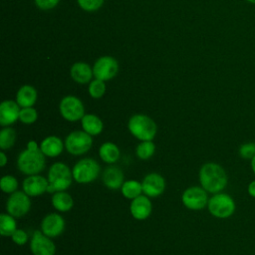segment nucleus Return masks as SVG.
<instances>
[{"instance_id":"nucleus-1","label":"nucleus","mask_w":255,"mask_h":255,"mask_svg":"<svg viewBox=\"0 0 255 255\" xmlns=\"http://www.w3.org/2000/svg\"><path fill=\"white\" fill-rule=\"evenodd\" d=\"M198 178L200 186L212 194L221 192L228 182L225 169L216 162L204 163L199 169Z\"/></svg>"},{"instance_id":"nucleus-2","label":"nucleus","mask_w":255,"mask_h":255,"mask_svg":"<svg viewBox=\"0 0 255 255\" xmlns=\"http://www.w3.org/2000/svg\"><path fill=\"white\" fill-rule=\"evenodd\" d=\"M47 178L49 181L47 192L52 194L67 190L74 180L72 169L62 161H57L49 167Z\"/></svg>"},{"instance_id":"nucleus-3","label":"nucleus","mask_w":255,"mask_h":255,"mask_svg":"<svg viewBox=\"0 0 255 255\" xmlns=\"http://www.w3.org/2000/svg\"><path fill=\"white\" fill-rule=\"evenodd\" d=\"M128 129L139 141L152 140L157 131L155 122L146 115L135 114L128 122Z\"/></svg>"},{"instance_id":"nucleus-4","label":"nucleus","mask_w":255,"mask_h":255,"mask_svg":"<svg viewBox=\"0 0 255 255\" xmlns=\"http://www.w3.org/2000/svg\"><path fill=\"white\" fill-rule=\"evenodd\" d=\"M17 168L25 175L40 174L46 167V156L38 150L25 149L17 157Z\"/></svg>"},{"instance_id":"nucleus-5","label":"nucleus","mask_w":255,"mask_h":255,"mask_svg":"<svg viewBox=\"0 0 255 255\" xmlns=\"http://www.w3.org/2000/svg\"><path fill=\"white\" fill-rule=\"evenodd\" d=\"M101 166L99 162L91 157H84L77 161L72 168L73 178L80 184H87L95 181L99 176Z\"/></svg>"},{"instance_id":"nucleus-6","label":"nucleus","mask_w":255,"mask_h":255,"mask_svg":"<svg viewBox=\"0 0 255 255\" xmlns=\"http://www.w3.org/2000/svg\"><path fill=\"white\" fill-rule=\"evenodd\" d=\"M207 208L212 216L225 219L233 215L236 209V204L234 199L229 194L218 192L209 198Z\"/></svg>"},{"instance_id":"nucleus-7","label":"nucleus","mask_w":255,"mask_h":255,"mask_svg":"<svg viewBox=\"0 0 255 255\" xmlns=\"http://www.w3.org/2000/svg\"><path fill=\"white\" fill-rule=\"evenodd\" d=\"M65 148L72 155H83L93 145V137L86 131L73 130L65 138Z\"/></svg>"},{"instance_id":"nucleus-8","label":"nucleus","mask_w":255,"mask_h":255,"mask_svg":"<svg viewBox=\"0 0 255 255\" xmlns=\"http://www.w3.org/2000/svg\"><path fill=\"white\" fill-rule=\"evenodd\" d=\"M208 192L202 186H190L181 194L182 204L189 210H201L207 206Z\"/></svg>"},{"instance_id":"nucleus-9","label":"nucleus","mask_w":255,"mask_h":255,"mask_svg":"<svg viewBox=\"0 0 255 255\" xmlns=\"http://www.w3.org/2000/svg\"><path fill=\"white\" fill-rule=\"evenodd\" d=\"M31 197L23 190L11 193L6 201V211L15 218L26 215L31 209Z\"/></svg>"},{"instance_id":"nucleus-10","label":"nucleus","mask_w":255,"mask_h":255,"mask_svg":"<svg viewBox=\"0 0 255 255\" xmlns=\"http://www.w3.org/2000/svg\"><path fill=\"white\" fill-rule=\"evenodd\" d=\"M60 114L68 122L81 121L86 115L82 101L75 96L64 97L59 105Z\"/></svg>"},{"instance_id":"nucleus-11","label":"nucleus","mask_w":255,"mask_h":255,"mask_svg":"<svg viewBox=\"0 0 255 255\" xmlns=\"http://www.w3.org/2000/svg\"><path fill=\"white\" fill-rule=\"evenodd\" d=\"M30 250L33 255H55L56 245L52 238L45 235L41 230H35L30 239Z\"/></svg>"},{"instance_id":"nucleus-12","label":"nucleus","mask_w":255,"mask_h":255,"mask_svg":"<svg viewBox=\"0 0 255 255\" xmlns=\"http://www.w3.org/2000/svg\"><path fill=\"white\" fill-rule=\"evenodd\" d=\"M119 71V64L116 59L110 56L99 58L93 68V73L96 79L102 81H109L113 79Z\"/></svg>"},{"instance_id":"nucleus-13","label":"nucleus","mask_w":255,"mask_h":255,"mask_svg":"<svg viewBox=\"0 0 255 255\" xmlns=\"http://www.w3.org/2000/svg\"><path fill=\"white\" fill-rule=\"evenodd\" d=\"M66 222L59 213L52 212L47 214L41 221V231L50 238L59 237L65 230Z\"/></svg>"},{"instance_id":"nucleus-14","label":"nucleus","mask_w":255,"mask_h":255,"mask_svg":"<svg viewBox=\"0 0 255 255\" xmlns=\"http://www.w3.org/2000/svg\"><path fill=\"white\" fill-rule=\"evenodd\" d=\"M165 179L162 175L156 172L146 174L141 180L142 192L149 198H155L161 195L165 189Z\"/></svg>"},{"instance_id":"nucleus-15","label":"nucleus","mask_w":255,"mask_h":255,"mask_svg":"<svg viewBox=\"0 0 255 255\" xmlns=\"http://www.w3.org/2000/svg\"><path fill=\"white\" fill-rule=\"evenodd\" d=\"M48 185V178L41 174H33L27 175V177L23 180L22 189L30 197H37L47 192Z\"/></svg>"},{"instance_id":"nucleus-16","label":"nucleus","mask_w":255,"mask_h":255,"mask_svg":"<svg viewBox=\"0 0 255 255\" xmlns=\"http://www.w3.org/2000/svg\"><path fill=\"white\" fill-rule=\"evenodd\" d=\"M129 211L131 216L136 220H145L152 211V204L148 196L141 194L132 199L129 204Z\"/></svg>"},{"instance_id":"nucleus-17","label":"nucleus","mask_w":255,"mask_h":255,"mask_svg":"<svg viewBox=\"0 0 255 255\" xmlns=\"http://www.w3.org/2000/svg\"><path fill=\"white\" fill-rule=\"evenodd\" d=\"M21 107L12 100L3 101L0 105V125L10 127L19 120Z\"/></svg>"},{"instance_id":"nucleus-18","label":"nucleus","mask_w":255,"mask_h":255,"mask_svg":"<svg viewBox=\"0 0 255 255\" xmlns=\"http://www.w3.org/2000/svg\"><path fill=\"white\" fill-rule=\"evenodd\" d=\"M104 185L111 190L121 189L125 182V175L123 170L115 165H111L105 169L102 175Z\"/></svg>"},{"instance_id":"nucleus-19","label":"nucleus","mask_w":255,"mask_h":255,"mask_svg":"<svg viewBox=\"0 0 255 255\" xmlns=\"http://www.w3.org/2000/svg\"><path fill=\"white\" fill-rule=\"evenodd\" d=\"M65 148V142L57 135H48L40 143V150L46 157H57Z\"/></svg>"},{"instance_id":"nucleus-20","label":"nucleus","mask_w":255,"mask_h":255,"mask_svg":"<svg viewBox=\"0 0 255 255\" xmlns=\"http://www.w3.org/2000/svg\"><path fill=\"white\" fill-rule=\"evenodd\" d=\"M82 128L90 135H99L104 130L103 121L94 114H86L81 120Z\"/></svg>"},{"instance_id":"nucleus-21","label":"nucleus","mask_w":255,"mask_h":255,"mask_svg":"<svg viewBox=\"0 0 255 255\" xmlns=\"http://www.w3.org/2000/svg\"><path fill=\"white\" fill-rule=\"evenodd\" d=\"M51 203L53 207L60 212H68L74 206V199L70 193L66 190L56 191L53 193L51 198Z\"/></svg>"},{"instance_id":"nucleus-22","label":"nucleus","mask_w":255,"mask_h":255,"mask_svg":"<svg viewBox=\"0 0 255 255\" xmlns=\"http://www.w3.org/2000/svg\"><path fill=\"white\" fill-rule=\"evenodd\" d=\"M70 74L72 79L79 84L89 83L92 79V76L94 75L90 66L84 62L75 63L71 68Z\"/></svg>"},{"instance_id":"nucleus-23","label":"nucleus","mask_w":255,"mask_h":255,"mask_svg":"<svg viewBox=\"0 0 255 255\" xmlns=\"http://www.w3.org/2000/svg\"><path fill=\"white\" fill-rule=\"evenodd\" d=\"M37 100V91L30 85L22 86L16 94V102L21 108L33 107Z\"/></svg>"},{"instance_id":"nucleus-24","label":"nucleus","mask_w":255,"mask_h":255,"mask_svg":"<svg viewBox=\"0 0 255 255\" xmlns=\"http://www.w3.org/2000/svg\"><path fill=\"white\" fill-rule=\"evenodd\" d=\"M99 155L104 162L112 164L120 159L121 150L116 143L112 141H107L101 144L99 148Z\"/></svg>"},{"instance_id":"nucleus-25","label":"nucleus","mask_w":255,"mask_h":255,"mask_svg":"<svg viewBox=\"0 0 255 255\" xmlns=\"http://www.w3.org/2000/svg\"><path fill=\"white\" fill-rule=\"evenodd\" d=\"M121 192L125 198L132 200L137 196L143 194L141 182L134 179L126 180L121 187Z\"/></svg>"},{"instance_id":"nucleus-26","label":"nucleus","mask_w":255,"mask_h":255,"mask_svg":"<svg viewBox=\"0 0 255 255\" xmlns=\"http://www.w3.org/2000/svg\"><path fill=\"white\" fill-rule=\"evenodd\" d=\"M17 133L11 127H4L0 131V148L1 150H8L12 148L16 142Z\"/></svg>"},{"instance_id":"nucleus-27","label":"nucleus","mask_w":255,"mask_h":255,"mask_svg":"<svg viewBox=\"0 0 255 255\" xmlns=\"http://www.w3.org/2000/svg\"><path fill=\"white\" fill-rule=\"evenodd\" d=\"M17 229V222L14 216L9 213H1L0 215V234L4 237H8L14 233Z\"/></svg>"},{"instance_id":"nucleus-28","label":"nucleus","mask_w":255,"mask_h":255,"mask_svg":"<svg viewBox=\"0 0 255 255\" xmlns=\"http://www.w3.org/2000/svg\"><path fill=\"white\" fill-rule=\"evenodd\" d=\"M155 152V144L152 140L140 141L135 147V154L139 159H149Z\"/></svg>"},{"instance_id":"nucleus-29","label":"nucleus","mask_w":255,"mask_h":255,"mask_svg":"<svg viewBox=\"0 0 255 255\" xmlns=\"http://www.w3.org/2000/svg\"><path fill=\"white\" fill-rule=\"evenodd\" d=\"M0 188L3 192L11 194L18 190V180L15 176L7 174L0 179Z\"/></svg>"},{"instance_id":"nucleus-30","label":"nucleus","mask_w":255,"mask_h":255,"mask_svg":"<svg viewBox=\"0 0 255 255\" xmlns=\"http://www.w3.org/2000/svg\"><path fill=\"white\" fill-rule=\"evenodd\" d=\"M38 119V113L33 107L21 108L19 114V121L24 125H32Z\"/></svg>"},{"instance_id":"nucleus-31","label":"nucleus","mask_w":255,"mask_h":255,"mask_svg":"<svg viewBox=\"0 0 255 255\" xmlns=\"http://www.w3.org/2000/svg\"><path fill=\"white\" fill-rule=\"evenodd\" d=\"M89 94L94 99L102 98L106 93V84L105 81L96 79L92 81L89 85Z\"/></svg>"},{"instance_id":"nucleus-32","label":"nucleus","mask_w":255,"mask_h":255,"mask_svg":"<svg viewBox=\"0 0 255 255\" xmlns=\"http://www.w3.org/2000/svg\"><path fill=\"white\" fill-rule=\"evenodd\" d=\"M239 154L245 159H252L255 155V142H246L240 145Z\"/></svg>"},{"instance_id":"nucleus-33","label":"nucleus","mask_w":255,"mask_h":255,"mask_svg":"<svg viewBox=\"0 0 255 255\" xmlns=\"http://www.w3.org/2000/svg\"><path fill=\"white\" fill-rule=\"evenodd\" d=\"M104 0H78L80 7L86 11H96L103 5Z\"/></svg>"},{"instance_id":"nucleus-34","label":"nucleus","mask_w":255,"mask_h":255,"mask_svg":"<svg viewBox=\"0 0 255 255\" xmlns=\"http://www.w3.org/2000/svg\"><path fill=\"white\" fill-rule=\"evenodd\" d=\"M11 239L12 241L16 244V245H19V246H23L25 245L27 242H28V234L25 230L23 229H16L14 231V233L11 235Z\"/></svg>"},{"instance_id":"nucleus-35","label":"nucleus","mask_w":255,"mask_h":255,"mask_svg":"<svg viewBox=\"0 0 255 255\" xmlns=\"http://www.w3.org/2000/svg\"><path fill=\"white\" fill-rule=\"evenodd\" d=\"M60 0H35L36 5L43 10H49L54 8Z\"/></svg>"},{"instance_id":"nucleus-36","label":"nucleus","mask_w":255,"mask_h":255,"mask_svg":"<svg viewBox=\"0 0 255 255\" xmlns=\"http://www.w3.org/2000/svg\"><path fill=\"white\" fill-rule=\"evenodd\" d=\"M26 148H27V149H30V150H38V149H40V145L38 144L37 141L31 139V140H29V141L27 142Z\"/></svg>"},{"instance_id":"nucleus-37","label":"nucleus","mask_w":255,"mask_h":255,"mask_svg":"<svg viewBox=\"0 0 255 255\" xmlns=\"http://www.w3.org/2000/svg\"><path fill=\"white\" fill-rule=\"evenodd\" d=\"M247 191H248V194L255 198V180L251 181L249 184H248V187H247Z\"/></svg>"},{"instance_id":"nucleus-38","label":"nucleus","mask_w":255,"mask_h":255,"mask_svg":"<svg viewBox=\"0 0 255 255\" xmlns=\"http://www.w3.org/2000/svg\"><path fill=\"white\" fill-rule=\"evenodd\" d=\"M7 162H8V157H7L6 153H5V151L1 150L0 151V166L4 167L7 164Z\"/></svg>"},{"instance_id":"nucleus-39","label":"nucleus","mask_w":255,"mask_h":255,"mask_svg":"<svg viewBox=\"0 0 255 255\" xmlns=\"http://www.w3.org/2000/svg\"><path fill=\"white\" fill-rule=\"evenodd\" d=\"M251 169H252V171L255 173V155H254L253 158L251 159Z\"/></svg>"},{"instance_id":"nucleus-40","label":"nucleus","mask_w":255,"mask_h":255,"mask_svg":"<svg viewBox=\"0 0 255 255\" xmlns=\"http://www.w3.org/2000/svg\"><path fill=\"white\" fill-rule=\"evenodd\" d=\"M246 1H248V2H250V3H254V4H255V0H246Z\"/></svg>"}]
</instances>
